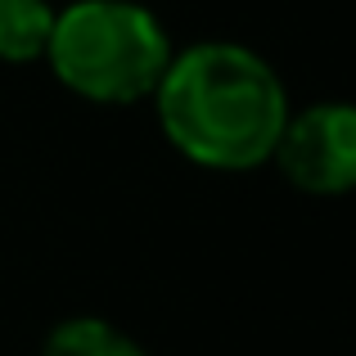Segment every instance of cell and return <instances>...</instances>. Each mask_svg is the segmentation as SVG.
Instances as JSON below:
<instances>
[{"label": "cell", "instance_id": "1", "mask_svg": "<svg viewBox=\"0 0 356 356\" xmlns=\"http://www.w3.org/2000/svg\"><path fill=\"white\" fill-rule=\"evenodd\" d=\"M149 99L167 145L208 172H252L270 163L289 118L280 72L235 41L172 50V63Z\"/></svg>", "mask_w": 356, "mask_h": 356}, {"label": "cell", "instance_id": "2", "mask_svg": "<svg viewBox=\"0 0 356 356\" xmlns=\"http://www.w3.org/2000/svg\"><path fill=\"white\" fill-rule=\"evenodd\" d=\"M45 63L90 104H136L163 81L172 36L154 9L136 0H77L54 14Z\"/></svg>", "mask_w": 356, "mask_h": 356}, {"label": "cell", "instance_id": "3", "mask_svg": "<svg viewBox=\"0 0 356 356\" xmlns=\"http://www.w3.org/2000/svg\"><path fill=\"white\" fill-rule=\"evenodd\" d=\"M270 163L280 167L298 194L339 199L356 190V104L321 99L307 108H289L284 131L275 140Z\"/></svg>", "mask_w": 356, "mask_h": 356}, {"label": "cell", "instance_id": "4", "mask_svg": "<svg viewBox=\"0 0 356 356\" xmlns=\"http://www.w3.org/2000/svg\"><path fill=\"white\" fill-rule=\"evenodd\" d=\"M54 32V9L45 0H0V63H36Z\"/></svg>", "mask_w": 356, "mask_h": 356}, {"label": "cell", "instance_id": "5", "mask_svg": "<svg viewBox=\"0 0 356 356\" xmlns=\"http://www.w3.org/2000/svg\"><path fill=\"white\" fill-rule=\"evenodd\" d=\"M41 356H149V352L99 316H72V321H59L50 330Z\"/></svg>", "mask_w": 356, "mask_h": 356}]
</instances>
